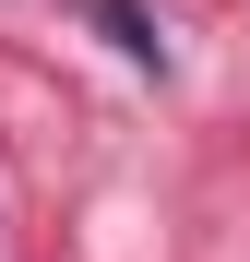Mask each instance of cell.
Masks as SVG:
<instances>
[{"label": "cell", "instance_id": "obj_1", "mask_svg": "<svg viewBox=\"0 0 250 262\" xmlns=\"http://www.w3.org/2000/svg\"><path fill=\"white\" fill-rule=\"evenodd\" d=\"M96 24H107V36H119V48H131V60H155V24L131 12V0H96Z\"/></svg>", "mask_w": 250, "mask_h": 262}]
</instances>
